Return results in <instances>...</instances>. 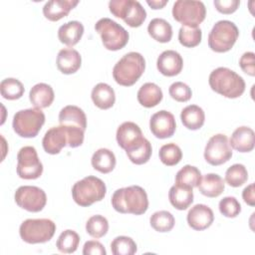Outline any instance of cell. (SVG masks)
Listing matches in <instances>:
<instances>
[{
	"mask_svg": "<svg viewBox=\"0 0 255 255\" xmlns=\"http://www.w3.org/2000/svg\"><path fill=\"white\" fill-rule=\"evenodd\" d=\"M85 130L78 127L60 125L48 129L43 137L44 150L50 154H58L66 145L78 147L84 141Z\"/></svg>",
	"mask_w": 255,
	"mask_h": 255,
	"instance_id": "cell-1",
	"label": "cell"
},
{
	"mask_svg": "<svg viewBox=\"0 0 255 255\" xmlns=\"http://www.w3.org/2000/svg\"><path fill=\"white\" fill-rule=\"evenodd\" d=\"M112 205L120 213L143 214L148 208L145 190L138 185H130L116 190L112 196Z\"/></svg>",
	"mask_w": 255,
	"mask_h": 255,
	"instance_id": "cell-2",
	"label": "cell"
},
{
	"mask_svg": "<svg viewBox=\"0 0 255 255\" xmlns=\"http://www.w3.org/2000/svg\"><path fill=\"white\" fill-rule=\"evenodd\" d=\"M208 82L214 92L228 99L239 98L245 91L243 78L225 67L213 70L209 75Z\"/></svg>",
	"mask_w": 255,
	"mask_h": 255,
	"instance_id": "cell-3",
	"label": "cell"
},
{
	"mask_svg": "<svg viewBox=\"0 0 255 255\" xmlns=\"http://www.w3.org/2000/svg\"><path fill=\"white\" fill-rule=\"evenodd\" d=\"M145 69V60L137 52L124 55L114 66V80L121 86L129 87L137 82Z\"/></svg>",
	"mask_w": 255,
	"mask_h": 255,
	"instance_id": "cell-4",
	"label": "cell"
},
{
	"mask_svg": "<svg viewBox=\"0 0 255 255\" xmlns=\"http://www.w3.org/2000/svg\"><path fill=\"white\" fill-rule=\"evenodd\" d=\"M107 192L105 182L96 176L89 175L77 181L72 187L74 201L83 207L92 205L104 199Z\"/></svg>",
	"mask_w": 255,
	"mask_h": 255,
	"instance_id": "cell-5",
	"label": "cell"
},
{
	"mask_svg": "<svg viewBox=\"0 0 255 255\" xmlns=\"http://www.w3.org/2000/svg\"><path fill=\"white\" fill-rule=\"evenodd\" d=\"M239 36L237 26L228 20H220L214 24L208 35V46L216 53H225L235 44Z\"/></svg>",
	"mask_w": 255,
	"mask_h": 255,
	"instance_id": "cell-6",
	"label": "cell"
},
{
	"mask_svg": "<svg viewBox=\"0 0 255 255\" xmlns=\"http://www.w3.org/2000/svg\"><path fill=\"white\" fill-rule=\"evenodd\" d=\"M95 29L100 34L104 47L110 51L121 50L128 42V31L110 18L100 19L96 23Z\"/></svg>",
	"mask_w": 255,
	"mask_h": 255,
	"instance_id": "cell-7",
	"label": "cell"
},
{
	"mask_svg": "<svg viewBox=\"0 0 255 255\" xmlns=\"http://www.w3.org/2000/svg\"><path fill=\"white\" fill-rule=\"evenodd\" d=\"M56 231V224L51 219H26L19 228L23 241L29 244L45 243L52 239Z\"/></svg>",
	"mask_w": 255,
	"mask_h": 255,
	"instance_id": "cell-8",
	"label": "cell"
},
{
	"mask_svg": "<svg viewBox=\"0 0 255 255\" xmlns=\"http://www.w3.org/2000/svg\"><path fill=\"white\" fill-rule=\"evenodd\" d=\"M45 124V115L41 109L21 110L14 115L12 127L21 137H35Z\"/></svg>",
	"mask_w": 255,
	"mask_h": 255,
	"instance_id": "cell-9",
	"label": "cell"
},
{
	"mask_svg": "<svg viewBox=\"0 0 255 255\" xmlns=\"http://www.w3.org/2000/svg\"><path fill=\"white\" fill-rule=\"evenodd\" d=\"M206 15V8L201 1L177 0L172 7L173 18L187 27H198Z\"/></svg>",
	"mask_w": 255,
	"mask_h": 255,
	"instance_id": "cell-10",
	"label": "cell"
},
{
	"mask_svg": "<svg viewBox=\"0 0 255 255\" xmlns=\"http://www.w3.org/2000/svg\"><path fill=\"white\" fill-rule=\"evenodd\" d=\"M111 13L122 18L127 25L132 28L139 27L146 18V12L135 0H111L109 2Z\"/></svg>",
	"mask_w": 255,
	"mask_h": 255,
	"instance_id": "cell-11",
	"label": "cell"
},
{
	"mask_svg": "<svg viewBox=\"0 0 255 255\" xmlns=\"http://www.w3.org/2000/svg\"><path fill=\"white\" fill-rule=\"evenodd\" d=\"M17 174L23 179H36L43 173V164L34 146H23L17 154Z\"/></svg>",
	"mask_w": 255,
	"mask_h": 255,
	"instance_id": "cell-12",
	"label": "cell"
},
{
	"mask_svg": "<svg viewBox=\"0 0 255 255\" xmlns=\"http://www.w3.org/2000/svg\"><path fill=\"white\" fill-rule=\"evenodd\" d=\"M17 205L30 212L41 211L47 203V195L43 189L33 185L20 186L14 195Z\"/></svg>",
	"mask_w": 255,
	"mask_h": 255,
	"instance_id": "cell-13",
	"label": "cell"
},
{
	"mask_svg": "<svg viewBox=\"0 0 255 255\" xmlns=\"http://www.w3.org/2000/svg\"><path fill=\"white\" fill-rule=\"evenodd\" d=\"M232 156V149L225 134L212 135L204 148V158L211 165H220L227 162Z\"/></svg>",
	"mask_w": 255,
	"mask_h": 255,
	"instance_id": "cell-14",
	"label": "cell"
},
{
	"mask_svg": "<svg viewBox=\"0 0 255 255\" xmlns=\"http://www.w3.org/2000/svg\"><path fill=\"white\" fill-rule=\"evenodd\" d=\"M116 136L118 144L126 151H128L138 146L145 138L142 135L140 128L132 122L123 123L118 128Z\"/></svg>",
	"mask_w": 255,
	"mask_h": 255,
	"instance_id": "cell-15",
	"label": "cell"
},
{
	"mask_svg": "<svg viewBox=\"0 0 255 255\" xmlns=\"http://www.w3.org/2000/svg\"><path fill=\"white\" fill-rule=\"evenodd\" d=\"M149 128L152 134L157 138L170 137L173 135L176 128L175 119L171 113L161 110L151 116Z\"/></svg>",
	"mask_w": 255,
	"mask_h": 255,
	"instance_id": "cell-16",
	"label": "cell"
},
{
	"mask_svg": "<svg viewBox=\"0 0 255 255\" xmlns=\"http://www.w3.org/2000/svg\"><path fill=\"white\" fill-rule=\"evenodd\" d=\"M156 67L160 74L166 77L178 75L183 67V60L179 53L173 50L163 51L157 58Z\"/></svg>",
	"mask_w": 255,
	"mask_h": 255,
	"instance_id": "cell-17",
	"label": "cell"
},
{
	"mask_svg": "<svg viewBox=\"0 0 255 255\" xmlns=\"http://www.w3.org/2000/svg\"><path fill=\"white\" fill-rule=\"evenodd\" d=\"M214 220V214L210 207L205 204H196L187 213L188 225L197 231L208 228Z\"/></svg>",
	"mask_w": 255,
	"mask_h": 255,
	"instance_id": "cell-18",
	"label": "cell"
},
{
	"mask_svg": "<svg viewBox=\"0 0 255 255\" xmlns=\"http://www.w3.org/2000/svg\"><path fill=\"white\" fill-rule=\"evenodd\" d=\"M57 68L66 75L76 73L82 64L80 53L73 48H66L59 51L57 56Z\"/></svg>",
	"mask_w": 255,
	"mask_h": 255,
	"instance_id": "cell-19",
	"label": "cell"
},
{
	"mask_svg": "<svg viewBox=\"0 0 255 255\" xmlns=\"http://www.w3.org/2000/svg\"><path fill=\"white\" fill-rule=\"evenodd\" d=\"M78 0H51L43 7L44 16L50 21H59L78 5Z\"/></svg>",
	"mask_w": 255,
	"mask_h": 255,
	"instance_id": "cell-20",
	"label": "cell"
},
{
	"mask_svg": "<svg viewBox=\"0 0 255 255\" xmlns=\"http://www.w3.org/2000/svg\"><path fill=\"white\" fill-rule=\"evenodd\" d=\"M230 146L239 152H249L254 148V131L248 127L237 128L229 140Z\"/></svg>",
	"mask_w": 255,
	"mask_h": 255,
	"instance_id": "cell-21",
	"label": "cell"
},
{
	"mask_svg": "<svg viewBox=\"0 0 255 255\" xmlns=\"http://www.w3.org/2000/svg\"><path fill=\"white\" fill-rule=\"evenodd\" d=\"M168 198L174 208L185 210L193 202L192 187L175 183L169 189Z\"/></svg>",
	"mask_w": 255,
	"mask_h": 255,
	"instance_id": "cell-22",
	"label": "cell"
},
{
	"mask_svg": "<svg viewBox=\"0 0 255 255\" xmlns=\"http://www.w3.org/2000/svg\"><path fill=\"white\" fill-rule=\"evenodd\" d=\"M55 98L52 87L45 83H39L32 87L29 93V99L32 105L37 109H45L51 106Z\"/></svg>",
	"mask_w": 255,
	"mask_h": 255,
	"instance_id": "cell-23",
	"label": "cell"
},
{
	"mask_svg": "<svg viewBox=\"0 0 255 255\" xmlns=\"http://www.w3.org/2000/svg\"><path fill=\"white\" fill-rule=\"evenodd\" d=\"M60 125L73 126L81 128L86 130L87 128V117L82 109L77 106H66L59 113Z\"/></svg>",
	"mask_w": 255,
	"mask_h": 255,
	"instance_id": "cell-24",
	"label": "cell"
},
{
	"mask_svg": "<svg viewBox=\"0 0 255 255\" xmlns=\"http://www.w3.org/2000/svg\"><path fill=\"white\" fill-rule=\"evenodd\" d=\"M84 34V26L79 21H70L63 24L58 30V38L61 43L73 47L82 38Z\"/></svg>",
	"mask_w": 255,
	"mask_h": 255,
	"instance_id": "cell-25",
	"label": "cell"
},
{
	"mask_svg": "<svg viewBox=\"0 0 255 255\" xmlns=\"http://www.w3.org/2000/svg\"><path fill=\"white\" fill-rule=\"evenodd\" d=\"M91 97L94 104L102 110L112 108L116 102L115 91L106 83L97 84L92 90Z\"/></svg>",
	"mask_w": 255,
	"mask_h": 255,
	"instance_id": "cell-26",
	"label": "cell"
},
{
	"mask_svg": "<svg viewBox=\"0 0 255 255\" xmlns=\"http://www.w3.org/2000/svg\"><path fill=\"white\" fill-rule=\"evenodd\" d=\"M197 187L201 194L207 197H217L223 192L225 183L220 175L216 173H207L201 177Z\"/></svg>",
	"mask_w": 255,
	"mask_h": 255,
	"instance_id": "cell-27",
	"label": "cell"
},
{
	"mask_svg": "<svg viewBox=\"0 0 255 255\" xmlns=\"http://www.w3.org/2000/svg\"><path fill=\"white\" fill-rule=\"evenodd\" d=\"M162 96V91L156 84L145 83L137 92V101L144 108H152L161 102Z\"/></svg>",
	"mask_w": 255,
	"mask_h": 255,
	"instance_id": "cell-28",
	"label": "cell"
},
{
	"mask_svg": "<svg viewBox=\"0 0 255 255\" xmlns=\"http://www.w3.org/2000/svg\"><path fill=\"white\" fill-rule=\"evenodd\" d=\"M180 120L185 128L191 130H196L203 126L205 114L199 106L189 105L181 111Z\"/></svg>",
	"mask_w": 255,
	"mask_h": 255,
	"instance_id": "cell-29",
	"label": "cell"
},
{
	"mask_svg": "<svg viewBox=\"0 0 255 255\" xmlns=\"http://www.w3.org/2000/svg\"><path fill=\"white\" fill-rule=\"evenodd\" d=\"M149 36L159 43H167L172 37L171 25L162 18L152 19L147 26Z\"/></svg>",
	"mask_w": 255,
	"mask_h": 255,
	"instance_id": "cell-30",
	"label": "cell"
},
{
	"mask_svg": "<svg viewBox=\"0 0 255 255\" xmlns=\"http://www.w3.org/2000/svg\"><path fill=\"white\" fill-rule=\"evenodd\" d=\"M91 162L96 170L102 173H109L116 166V156L108 148H99L94 152Z\"/></svg>",
	"mask_w": 255,
	"mask_h": 255,
	"instance_id": "cell-31",
	"label": "cell"
},
{
	"mask_svg": "<svg viewBox=\"0 0 255 255\" xmlns=\"http://www.w3.org/2000/svg\"><path fill=\"white\" fill-rule=\"evenodd\" d=\"M201 172L197 167L186 164L177 171L175 175V183L190 186L193 188L197 187L201 180Z\"/></svg>",
	"mask_w": 255,
	"mask_h": 255,
	"instance_id": "cell-32",
	"label": "cell"
},
{
	"mask_svg": "<svg viewBox=\"0 0 255 255\" xmlns=\"http://www.w3.org/2000/svg\"><path fill=\"white\" fill-rule=\"evenodd\" d=\"M79 243H80L79 234L74 230L67 229L63 231L58 237L56 246L60 252L70 254V253H74L78 249Z\"/></svg>",
	"mask_w": 255,
	"mask_h": 255,
	"instance_id": "cell-33",
	"label": "cell"
},
{
	"mask_svg": "<svg viewBox=\"0 0 255 255\" xmlns=\"http://www.w3.org/2000/svg\"><path fill=\"white\" fill-rule=\"evenodd\" d=\"M24 91L23 84L14 78L4 79L0 84L1 96L6 100H18L23 96Z\"/></svg>",
	"mask_w": 255,
	"mask_h": 255,
	"instance_id": "cell-34",
	"label": "cell"
},
{
	"mask_svg": "<svg viewBox=\"0 0 255 255\" xmlns=\"http://www.w3.org/2000/svg\"><path fill=\"white\" fill-rule=\"evenodd\" d=\"M149 222L151 227L157 231V232H168L170 231L175 223L173 215L166 211V210H160L154 212L150 218Z\"/></svg>",
	"mask_w": 255,
	"mask_h": 255,
	"instance_id": "cell-35",
	"label": "cell"
},
{
	"mask_svg": "<svg viewBox=\"0 0 255 255\" xmlns=\"http://www.w3.org/2000/svg\"><path fill=\"white\" fill-rule=\"evenodd\" d=\"M158 155H159V159L163 164L167 166H172L177 164L181 160L182 151L177 144L173 142H169V143L163 144L160 147L158 151Z\"/></svg>",
	"mask_w": 255,
	"mask_h": 255,
	"instance_id": "cell-36",
	"label": "cell"
},
{
	"mask_svg": "<svg viewBox=\"0 0 255 255\" xmlns=\"http://www.w3.org/2000/svg\"><path fill=\"white\" fill-rule=\"evenodd\" d=\"M248 179V171L241 163H235L228 167L225 172V181L232 187L243 185Z\"/></svg>",
	"mask_w": 255,
	"mask_h": 255,
	"instance_id": "cell-37",
	"label": "cell"
},
{
	"mask_svg": "<svg viewBox=\"0 0 255 255\" xmlns=\"http://www.w3.org/2000/svg\"><path fill=\"white\" fill-rule=\"evenodd\" d=\"M202 32L201 29L198 27H187L182 26L178 32V40L179 43L187 48H193L199 45L201 42Z\"/></svg>",
	"mask_w": 255,
	"mask_h": 255,
	"instance_id": "cell-38",
	"label": "cell"
},
{
	"mask_svg": "<svg viewBox=\"0 0 255 255\" xmlns=\"http://www.w3.org/2000/svg\"><path fill=\"white\" fill-rule=\"evenodd\" d=\"M111 250L114 255H133L136 250V244L132 238L128 236H118L111 243Z\"/></svg>",
	"mask_w": 255,
	"mask_h": 255,
	"instance_id": "cell-39",
	"label": "cell"
},
{
	"mask_svg": "<svg viewBox=\"0 0 255 255\" xmlns=\"http://www.w3.org/2000/svg\"><path fill=\"white\" fill-rule=\"evenodd\" d=\"M109 230V222L103 215H94L90 217L86 223V231L94 238H101L107 234Z\"/></svg>",
	"mask_w": 255,
	"mask_h": 255,
	"instance_id": "cell-40",
	"label": "cell"
},
{
	"mask_svg": "<svg viewBox=\"0 0 255 255\" xmlns=\"http://www.w3.org/2000/svg\"><path fill=\"white\" fill-rule=\"evenodd\" d=\"M129 160L134 164H143L147 162L151 156L152 148L150 142L144 138V140L133 149L126 151Z\"/></svg>",
	"mask_w": 255,
	"mask_h": 255,
	"instance_id": "cell-41",
	"label": "cell"
},
{
	"mask_svg": "<svg viewBox=\"0 0 255 255\" xmlns=\"http://www.w3.org/2000/svg\"><path fill=\"white\" fill-rule=\"evenodd\" d=\"M219 211L222 215L229 218H234L241 212L239 201L233 196H226L219 201Z\"/></svg>",
	"mask_w": 255,
	"mask_h": 255,
	"instance_id": "cell-42",
	"label": "cell"
},
{
	"mask_svg": "<svg viewBox=\"0 0 255 255\" xmlns=\"http://www.w3.org/2000/svg\"><path fill=\"white\" fill-rule=\"evenodd\" d=\"M168 92L173 100L180 103L189 101L192 96L191 89L185 83L182 82H175L171 84L168 89Z\"/></svg>",
	"mask_w": 255,
	"mask_h": 255,
	"instance_id": "cell-43",
	"label": "cell"
},
{
	"mask_svg": "<svg viewBox=\"0 0 255 255\" xmlns=\"http://www.w3.org/2000/svg\"><path fill=\"white\" fill-rule=\"evenodd\" d=\"M254 59H255V54L253 52H245L239 60V66L242 69V71L252 77L255 76Z\"/></svg>",
	"mask_w": 255,
	"mask_h": 255,
	"instance_id": "cell-44",
	"label": "cell"
},
{
	"mask_svg": "<svg viewBox=\"0 0 255 255\" xmlns=\"http://www.w3.org/2000/svg\"><path fill=\"white\" fill-rule=\"evenodd\" d=\"M218 12L222 14H231L237 10L240 5L239 0H214L213 2Z\"/></svg>",
	"mask_w": 255,
	"mask_h": 255,
	"instance_id": "cell-45",
	"label": "cell"
},
{
	"mask_svg": "<svg viewBox=\"0 0 255 255\" xmlns=\"http://www.w3.org/2000/svg\"><path fill=\"white\" fill-rule=\"evenodd\" d=\"M84 255H106L107 251L104 245L97 240H89L83 247Z\"/></svg>",
	"mask_w": 255,
	"mask_h": 255,
	"instance_id": "cell-46",
	"label": "cell"
},
{
	"mask_svg": "<svg viewBox=\"0 0 255 255\" xmlns=\"http://www.w3.org/2000/svg\"><path fill=\"white\" fill-rule=\"evenodd\" d=\"M243 200L250 206L255 205V190H254V183L249 184L247 187L243 189L242 192Z\"/></svg>",
	"mask_w": 255,
	"mask_h": 255,
	"instance_id": "cell-47",
	"label": "cell"
},
{
	"mask_svg": "<svg viewBox=\"0 0 255 255\" xmlns=\"http://www.w3.org/2000/svg\"><path fill=\"white\" fill-rule=\"evenodd\" d=\"M168 0H147L146 3L152 8V9H161L167 4Z\"/></svg>",
	"mask_w": 255,
	"mask_h": 255,
	"instance_id": "cell-48",
	"label": "cell"
}]
</instances>
